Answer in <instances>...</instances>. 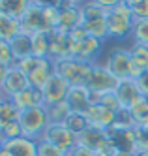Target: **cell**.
I'll list each match as a JSON object with an SVG mask.
<instances>
[{"label": "cell", "mask_w": 148, "mask_h": 156, "mask_svg": "<svg viewBox=\"0 0 148 156\" xmlns=\"http://www.w3.org/2000/svg\"><path fill=\"white\" fill-rule=\"evenodd\" d=\"M133 12L129 8L128 0H116L112 9L107 15V27H109V36L115 40H124L131 36L133 32Z\"/></svg>", "instance_id": "obj_1"}, {"label": "cell", "mask_w": 148, "mask_h": 156, "mask_svg": "<svg viewBox=\"0 0 148 156\" xmlns=\"http://www.w3.org/2000/svg\"><path fill=\"white\" fill-rule=\"evenodd\" d=\"M94 64H88L77 58H66L54 62V73L66 79L71 87H88L92 79Z\"/></svg>", "instance_id": "obj_2"}, {"label": "cell", "mask_w": 148, "mask_h": 156, "mask_svg": "<svg viewBox=\"0 0 148 156\" xmlns=\"http://www.w3.org/2000/svg\"><path fill=\"white\" fill-rule=\"evenodd\" d=\"M17 68L25 72L30 87L43 90V87L49 83V79L54 75V62L51 58H38V57H28L25 60L17 62Z\"/></svg>", "instance_id": "obj_3"}, {"label": "cell", "mask_w": 148, "mask_h": 156, "mask_svg": "<svg viewBox=\"0 0 148 156\" xmlns=\"http://www.w3.org/2000/svg\"><path fill=\"white\" fill-rule=\"evenodd\" d=\"M19 124L22 128V137L32 139V141H40L43 132L51 124L49 115H47V107H32L26 111H21Z\"/></svg>", "instance_id": "obj_4"}, {"label": "cell", "mask_w": 148, "mask_h": 156, "mask_svg": "<svg viewBox=\"0 0 148 156\" xmlns=\"http://www.w3.org/2000/svg\"><path fill=\"white\" fill-rule=\"evenodd\" d=\"M30 87V81L25 72H21L15 66L11 68H0V92L2 98H9L13 100L17 94H21L22 90H26Z\"/></svg>", "instance_id": "obj_5"}, {"label": "cell", "mask_w": 148, "mask_h": 156, "mask_svg": "<svg viewBox=\"0 0 148 156\" xmlns=\"http://www.w3.org/2000/svg\"><path fill=\"white\" fill-rule=\"evenodd\" d=\"M40 141H47L67 154L73 147H77V133H73L66 124H53L51 122L47 126V130L43 132Z\"/></svg>", "instance_id": "obj_6"}, {"label": "cell", "mask_w": 148, "mask_h": 156, "mask_svg": "<svg viewBox=\"0 0 148 156\" xmlns=\"http://www.w3.org/2000/svg\"><path fill=\"white\" fill-rule=\"evenodd\" d=\"M47 2H40V0H32L28 12L22 15L21 19V28H22V34H36V32H45V34H51V30L45 23V17H43V8Z\"/></svg>", "instance_id": "obj_7"}, {"label": "cell", "mask_w": 148, "mask_h": 156, "mask_svg": "<svg viewBox=\"0 0 148 156\" xmlns=\"http://www.w3.org/2000/svg\"><path fill=\"white\" fill-rule=\"evenodd\" d=\"M105 66L118 81L129 79V75H131V51L124 49V47H115L109 53Z\"/></svg>", "instance_id": "obj_8"}, {"label": "cell", "mask_w": 148, "mask_h": 156, "mask_svg": "<svg viewBox=\"0 0 148 156\" xmlns=\"http://www.w3.org/2000/svg\"><path fill=\"white\" fill-rule=\"evenodd\" d=\"M58 6H60V23L56 30L71 34L75 28L84 25V17L81 9L83 2H58Z\"/></svg>", "instance_id": "obj_9"}, {"label": "cell", "mask_w": 148, "mask_h": 156, "mask_svg": "<svg viewBox=\"0 0 148 156\" xmlns=\"http://www.w3.org/2000/svg\"><path fill=\"white\" fill-rule=\"evenodd\" d=\"M118 79L112 75L105 64H94V72H92V79L88 83L90 92H96V94H105V92H115L116 87H118Z\"/></svg>", "instance_id": "obj_10"}, {"label": "cell", "mask_w": 148, "mask_h": 156, "mask_svg": "<svg viewBox=\"0 0 148 156\" xmlns=\"http://www.w3.org/2000/svg\"><path fill=\"white\" fill-rule=\"evenodd\" d=\"M49 41H51L49 58L53 62L73 58V38H71V34H66V32H60V30H53L49 34Z\"/></svg>", "instance_id": "obj_11"}, {"label": "cell", "mask_w": 148, "mask_h": 156, "mask_svg": "<svg viewBox=\"0 0 148 156\" xmlns=\"http://www.w3.org/2000/svg\"><path fill=\"white\" fill-rule=\"evenodd\" d=\"M71 90V85L66 79H62L60 75H53L49 83L43 87V96H45V107L54 105V104H62L67 100V94Z\"/></svg>", "instance_id": "obj_12"}, {"label": "cell", "mask_w": 148, "mask_h": 156, "mask_svg": "<svg viewBox=\"0 0 148 156\" xmlns=\"http://www.w3.org/2000/svg\"><path fill=\"white\" fill-rule=\"evenodd\" d=\"M101 49H103V41H99L92 36H88L81 41L73 40V58H77V60L96 64L98 57L101 55Z\"/></svg>", "instance_id": "obj_13"}, {"label": "cell", "mask_w": 148, "mask_h": 156, "mask_svg": "<svg viewBox=\"0 0 148 156\" xmlns=\"http://www.w3.org/2000/svg\"><path fill=\"white\" fill-rule=\"evenodd\" d=\"M0 156H38V141L19 137L0 143Z\"/></svg>", "instance_id": "obj_14"}, {"label": "cell", "mask_w": 148, "mask_h": 156, "mask_svg": "<svg viewBox=\"0 0 148 156\" xmlns=\"http://www.w3.org/2000/svg\"><path fill=\"white\" fill-rule=\"evenodd\" d=\"M86 120H88V126H94V128H99V130H109L116 120V113L115 111L107 109L105 105L101 104H96V105H90V109L84 113Z\"/></svg>", "instance_id": "obj_15"}, {"label": "cell", "mask_w": 148, "mask_h": 156, "mask_svg": "<svg viewBox=\"0 0 148 156\" xmlns=\"http://www.w3.org/2000/svg\"><path fill=\"white\" fill-rule=\"evenodd\" d=\"M66 102L71 107V113L84 115L92 105V92H90L88 87H71Z\"/></svg>", "instance_id": "obj_16"}, {"label": "cell", "mask_w": 148, "mask_h": 156, "mask_svg": "<svg viewBox=\"0 0 148 156\" xmlns=\"http://www.w3.org/2000/svg\"><path fill=\"white\" fill-rule=\"evenodd\" d=\"M129 51H131V75H129V79L137 81L144 72H148V45L133 43Z\"/></svg>", "instance_id": "obj_17"}, {"label": "cell", "mask_w": 148, "mask_h": 156, "mask_svg": "<svg viewBox=\"0 0 148 156\" xmlns=\"http://www.w3.org/2000/svg\"><path fill=\"white\" fill-rule=\"evenodd\" d=\"M107 139H109V136H107L105 130L88 126L84 132H81V133L77 136V145H79V147H84V149H90V151L96 152Z\"/></svg>", "instance_id": "obj_18"}, {"label": "cell", "mask_w": 148, "mask_h": 156, "mask_svg": "<svg viewBox=\"0 0 148 156\" xmlns=\"http://www.w3.org/2000/svg\"><path fill=\"white\" fill-rule=\"evenodd\" d=\"M109 139L115 143V147L118 151H126V152H137V143H135V128L133 130H116V128H109L107 130Z\"/></svg>", "instance_id": "obj_19"}, {"label": "cell", "mask_w": 148, "mask_h": 156, "mask_svg": "<svg viewBox=\"0 0 148 156\" xmlns=\"http://www.w3.org/2000/svg\"><path fill=\"white\" fill-rule=\"evenodd\" d=\"M115 92H116L120 104H122V109H129L141 98V90H139L137 81H135V79H124V81H120Z\"/></svg>", "instance_id": "obj_20"}, {"label": "cell", "mask_w": 148, "mask_h": 156, "mask_svg": "<svg viewBox=\"0 0 148 156\" xmlns=\"http://www.w3.org/2000/svg\"><path fill=\"white\" fill-rule=\"evenodd\" d=\"M13 102L21 111H26L32 107H45V96H43V90H40V88L28 87L26 90H22L13 98Z\"/></svg>", "instance_id": "obj_21"}, {"label": "cell", "mask_w": 148, "mask_h": 156, "mask_svg": "<svg viewBox=\"0 0 148 156\" xmlns=\"http://www.w3.org/2000/svg\"><path fill=\"white\" fill-rule=\"evenodd\" d=\"M30 2L32 0H2V2H0V13L21 21L22 15L28 12Z\"/></svg>", "instance_id": "obj_22"}, {"label": "cell", "mask_w": 148, "mask_h": 156, "mask_svg": "<svg viewBox=\"0 0 148 156\" xmlns=\"http://www.w3.org/2000/svg\"><path fill=\"white\" fill-rule=\"evenodd\" d=\"M22 32L21 21L0 13V41H11Z\"/></svg>", "instance_id": "obj_23"}, {"label": "cell", "mask_w": 148, "mask_h": 156, "mask_svg": "<svg viewBox=\"0 0 148 156\" xmlns=\"http://www.w3.org/2000/svg\"><path fill=\"white\" fill-rule=\"evenodd\" d=\"M9 45H11V51H13L17 62L32 57V38L28 34H22V32H21L17 38H13L9 41Z\"/></svg>", "instance_id": "obj_24"}, {"label": "cell", "mask_w": 148, "mask_h": 156, "mask_svg": "<svg viewBox=\"0 0 148 156\" xmlns=\"http://www.w3.org/2000/svg\"><path fill=\"white\" fill-rule=\"evenodd\" d=\"M128 111L135 122V128H148V98L141 96Z\"/></svg>", "instance_id": "obj_25"}, {"label": "cell", "mask_w": 148, "mask_h": 156, "mask_svg": "<svg viewBox=\"0 0 148 156\" xmlns=\"http://www.w3.org/2000/svg\"><path fill=\"white\" fill-rule=\"evenodd\" d=\"M84 30L88 32V36H92L99 41H105L109 36V27H107V17L101 19H92V21H84Z\"/></svg>", "instance_id": "obj_26"}, {"label": "cell", "mask_w": 148, "mask_h": 156, "mask_svg": "<svg viewBox=\"0 0 148 156\" xmlns=\"http://www.w3.org/2000/svg\"><path fill=\"white\" fill-rule=\"evenodd\" d=\"M30 38H32V57L49 58V53H51L49 34H45V32H36V34H32Z\"/></svg>", "instance_id": "obj_27"}, {"label": "cell", "mask_w": 148, "mask_h": 156, "mask_svg": "<svg viewBox=\"0 0 148 156\" xmlns=\"http://www.w3.org/2000/svg\"><path fill=\"white\" fill-rule=\"evenodd\" d=\"M21 119V109L15 105L13 100L2 98L0 100V126L8 124V122H15Z\"/></svg>", "instance_id": "obj_28"}, {"label": "cell", "mask_w": 148, "mask_h": 156, "mask_svg": "<svg viewBox=\"0 0 148 156\" xmlns=\"http://www.w3.org/2000/svg\"><path fill=\"white\" fill-rule=\"evenodd\" d=\"M47 115H49V120L53 122V124H64V122L67 120V117L71 115V107L67 105V102L54 104V105L47 107Z\"/></svg>", "instance_id": "obj_29"}, {"label": "cell", "mask_w": 148, "mask_h": 156, "mask_svg": "<svg viewBox=\"0 0 148 156\" xmlns=\"http://www.w3.org/2000/svg\"><path fill=\"white\" fill-rule=\"evenodd\" d=\"M83 17L84 21H92V19H101V17H107L109 12L103 9L99 6L98 0H90V2H83Z\"/></svg>", "instance_id": "obj_30"}, {"label": "cell", "mask_w": 148, "mask_h": 156, "mask_svg": "<svg viewBox=\"0 0 148 156\" xmlns=\"http://www.w3.org/2000/svg\"><path fill=\"white\" fill-rule=\"evenodd\" d=\"M19 137H22V128L19 124V120L8 122V124L0 126V143L2 141H13V139H19Z\"/></svg>", "instance_id": "obj_31"}, {"label": "cell", "mask_w": 148, "mask_h": 156, "mask_svg": "<svg viewBox=\"0 0 148 156\" xmlns=\"http://www.w3.org/2000/svg\"><path fill=\"white\" fill-rule=\"evenodd\" d=\"M131 38H133V43H143V45H148V19L135 21Z\"/></svg>", "instance_id": "obj_32"}, {"label": "cell", "mask_w": 148, "mask_h": 156, "mask_svg": "<svg viewBox=\"0 0 148 156\" xmlns=\"http://www.w3.org/2000/svg\"><path fill=\"white\" fill-rule=\"evenodd\" d=\"M64 124L70 128L73 133H81V132H84L86 128H88V120H86V117L84 115H81V113H71L70 117H67V120L64 122Z\"/></svg>", "instance_id": "obj_33"}, {"label": "cell", "mask_w": 148, "mask_h": 156, "mask_svg": "<svg viewBox=\"0 0 148 156\" xmlns=\"http://www.w3.org/2000/svg\"><path fill=\"white\" fill-rule=\"evenodd\" d=\"M15 64L17 60H15L13 51H11L9 41H0V68H11Z\"/></svg>", "instance_id": "obj_34"}, {"label": "cell", "mask_w": 148, "mask_h": 156, "mask_svg": "<svg viewBox=\"0 0 148 156\" xmlns=\"http://www.w3.org/2000/svg\"><path fill=\"white\" fill-rule=\"evenodd\" d=\"M111 128H116V130H133L135 128V122L129 115V111L128 109H122L116 113V120H115V124H112Z\"/></svg>", "instance_id": "obj_35"}, {"label": "cell", "mask_w": 148, "mask_h": 156, "mask_svg": "<svg viewBox=\"0 0 148 156\" xmlns=\"http://www.w3.org/2000/svg\"><path fill=\"white\" fill-rule=\"evenodd\" d=\"M135 21L148 19V0H128Z\"/></svg>", "instance_id": "obj_36"}, {"label": "cell", "mask_w": 148, "mask_h": 156, "mask_svg": "<svg viewBox=\"0 0 148 156\" xmlns=\"http://www.w3.org/2000/svg\"><path fill=\"white\" fill-rule=\"evenodd\" d=\"M62 154H66V152L56 149L54 145H51L47 141H38V156H62Z\"/></svg>", "instance_id": "obj_37"}, {"label": "cell", "mask_w": 148, "mask_h": 156, "mask_svg": "<svg viewBox=\"0 0 148 156\" xmlns=\"http://www.w3.org/2000/svg\"><path fill=\"white\" fill-rule=\"evenodd\" d=\"M137 151H148V128H135Z\"/></svg>", "instance_id": "obj_38"}, {"label": "cell", "mask_w": 148, "mask_h": 156, "mask_svg": "<svg viewBox=\"0 0 148 156\" xmlns=\"http://www.w3.org/2000/svg\"><path fill=\"white\" fill-rule=\"evenodd\" d=\"M116 151H118V149L115 147V143H112L111 139H107V141H105V143H103V145H101V147L96 151V154H98V156H115V154H116Z\"/></svg>", "instance_id": "obj_39"}, {"label": "cell", "mask_w": 148, "mask_h": 156, "mask_svg": "<svg viewBox=\"0 0 148 156\" xmlns=\"http://www.w3.org/2000/svg\"><path fill=\"white\" fill-rule=\"evenodd\" d=\"M66 156H98V154L94 151H90V149H84V147H79L77 145V147H73Z\"/></svg>", "instance_id": "obj_40"}, {"label": "cell", "mask_w": 148, "mask_h": 156, "mask_svg": "<svg viewBox=\"0 0 148 156\" xmlns=\"http://www.w3.org/2000/svg\"><path fill=\"white\" fill-rule=\"evenodd\" d=\"M137 87H139V90H141V96L148 98V72H144L137 79Z\"/></svg>", "instance_id": "obj_41"}, {"label": "cell", "mask_w": 148, "mask_h": 156, "mask_svg": "<svg viewBox=\"0 0 148 156\" xmlns=\"http://www.w3.org/2000/svg\"><path fill=\"white\" fill-rule=\"evenodd\" d=\"M137 152H126V151H116L115 156H135Z\"/></svg>", "instance_id": "obj_42"}, {"label": "cell", "mask_w": 148, "mask_h": 156, "mask_svg": "<svg viewBox=\"0 0 148 156\" xmlns=\"http://www.w3.org/2000/svg\"><path fill=\"white\" fill-rule=\"evenodd\" d=\"M135 156H148V151H137Z\"/></svg>", "instance_id": "obj_43"}]
</instances>
